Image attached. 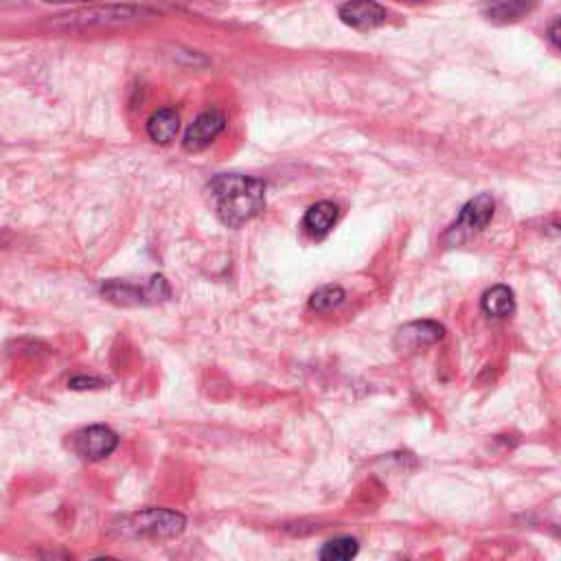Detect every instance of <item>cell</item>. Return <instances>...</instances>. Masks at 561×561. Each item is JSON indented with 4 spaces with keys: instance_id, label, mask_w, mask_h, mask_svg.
<instances>
[{
    "instance_id": "6da1fadb",
    "label": "cell",
    "mask_w": 561,
    "mask_h": 561,
    "mask_svg": "<svg viewBox=\"0 0 561 561\" xmlns=\"http://www.w3.org/2000/svg\"><path fill=\"white\" fill-rule=\"evenodd\" d=\"M209 193L217 217L231 228L244 226L266 206V185L250 176H217Z\"/></svg>"
},
{
    "instance_id": "7a4b0ae2",
    "label": "cell",
    "mask_w": 561,
    "mask_h": 561,
    "mask_svg": "<svg viewBox=\"0 0 561 561\" xmlns=\"http://www.w3.org/2000/svg\"><path fill=\"white\" fill-rule=\"evenodd\" d=\"M158 18V11L150 7H136V5H106V7H90L75 14L60 16L55 20L57 27H121L134 25V22H145Z\"/></svg>"
},
{
    "instance_id": "3957f363",
    "label": "cell",
    "mask_w": 561,
    "mask_h": 561,
    "mask_svg": "<svg viewBox=\"0 0 561 561\" xmlns=\"http://www.w3.org/2000/svg\"><path fill=\"white\" fill-rule=\"evenodd\" d=\"M187 520L180 513L169 509H145L130 515L128 529L141 537L152 540H174L185 531Z\"/></svg>"
},
{
    "instance_id": "277c9868",
    "label": "cell",
    "mask_w": 561,
    "mask_h": 561,
    "mask_svg": "<svg viewBox=\"0 0 561 561\" xmlns=\"http://www.w3.org/2000/svg\"><path fill=\"white\" fill-rule=\"evenodd\" d=\"M491 217H494V200H491L487 193L469 200L463 206L459 220L452 224L448 235H445V242L452 246L469 242V239L478 235L491 222Z\"/></svg>"
},
{
    "instance_id": "5b68a950",
    "label": "cell",
    "mask_w": 561,
    "mask_h": 561,
    "mask_svg": "<svg viewBox=\"0 0 561 561\" xmlns=\"http://www.w3.org/2000/svg\"><path fill=\"white\" fill-rule=\"evenodd\" d=\"M169 285L165 277H154L150 283L143 285H128V283H106L103 285V296H108L112 303L119 305H147V303H158L169 299Z\"/></svg>"
},
{
    "instance_id": "8992f818",
    "label": "cell",
    "mask_w": 561,
    "mask_h": 561,
    "mask_svg": "<svg viewBox=\"0 0 561 561\" xmlns=\"http://www.w3.org/2000/svg\"><path fill=\"white\" fill-rule=\"evenodd\" d=\"M119 445V437L106 426H90L73 434V450L86 461H101Z\"/></svg>"
},
{
    "instance_id": "52a82bcc",
    "label": "cell",
    "mask_w": 561,
    "mask_h": 561,
    "mask_svg": "<svg viewBox=\"0 0 561 561\" xmlns=\"http://www.w3.org/2000/svg\"><path fill=\"white\" fill-rule=\"evenodd\" d=\"M224 125L226 119L220 110H206L189 125L182 145H185L187 152H202L204 147H209L222 134Z\"/></svg>"
},
{
    "instance_id": "ba28073f",
    "label": "cell",
    "mask_w": 561,
    "mask_h": 561,
    "mask_svg": "<svg viewBox=\"0 0 561 561\" xmlns=\"http://www.w3.org/2000/svg\"><path fill=\"white\" fill-rule=\"evenodd\" d=\"M445 334V329L432 320H417V323H408L397 331L395 347L399 351H419L426 349L434 342H439Z\"/></svg>"
},
{
    "instance_id": "9c48e42d",
    "label": "cell",
    "mask_w": 561,
    "mask_h": 561,
    "mask_svg": "<svg viewBox=\"0 0 561 561\" xmlns=\"http://www.w3.org/2000/svg\"><path fill=\"white\" fill-rule=\"evenodd\" d=\"M340 18L353 29H375L386 22V9L373 0H349L340 7Z\"/></svg>"
},
{
    "instance_id": "30bf717a",
    "label": "cell",
    "mask_w": 561,
    "mask_h": 561,
    "mask_svg": "<svg viewBox=\"0 0 561 561\" xmlns=\"http://www.w3.org/2000/svg\"><path fill=\"white\" fill-rule=\"evenodd\" d=\"M336 222H338V206L334 202H318L307 211L303 228L309 237L323 239L329 235Z\"/></svg>"
},
{
    "instance_id": "8fae6325",
    "label": "cell",
    "mask_w": 561,
    "mask_h": 561,
    "mask_svg": "<svg viewBox=\"0 0 561 561\" xmlns=\"http://www.w3.org/2000/svg\"><path fill=\"white\" fill-rule=\"evenodd\" d=\"M180 130V117L176 110L171 108H163L154 112L150 121H147V134H150V139L154 143L160 145H167L176 139V134Z\"/></svg>"
},
{
    "instance_id": "7c38bea8",
    "label": "cell",
    "mask_w": 561,
    "mask_h": 561,
    "mask_svg": "<svg viewBox=\"0 0 561 561\" xmlns=\"http://www.w3.org/2000/svg\"><path fill=\"white\" fill-rule=\"evenodd\" d=\"M533 7V0H487L485 16L494 22H515L526 16Z\"/></svg>"
},
{
    "instance_id": "4fadbf2b",
    "label": "cell",
    "mask_w": 561,
    "mask_h": 561,
    "mask_svg": "<svg viewBox=\"0 0 561 561\" xmlns=\"http://www.w3.org/2000/svg\"><path fill=\"white\" fill-rule=\"evenodd\" d=\"M483 309L485 314L491 318H507L515 312V299L513 292L505 285H496L485 292L483 296Z\"/></svg>"
},
{
    "instance_id": "5bb4252c",
    "label": "cell",
    "mask_w": 561,
    "mask_h": 561,
    "mask_svg": "<svg viewBox=\"0 0 561 561\" xmlns=\"http://www.w3.org/2000/svg\"><path fill=\"white\" fill-rule=\"evenodd\" d=\"M342 303H345V290L338 288V285H325V288L316 290L312 294V299H309V305L320 314H327L331 309L340 307Z\"/></svg>"
},
{
    "instance_id": "9a60e30c",
    "label": "cell",
    "mask_w": 561,
    "mask_h": 561,
    "mask_svg": "<svg viewBox=\"0 0 561 561\" xmlns=\"http://www.w3.org/2000/svg\"><path fill=\"white\" fill-rule=\"evenodd\" d=\"M360 546L353 537H338V540H331L325 544L323 551H320V559L325 561H347L358 555Z\"/></svg>"
},
{
    "instance_id": "2e32d148",
    "label": "cell",
    "mask_w": 561,
    "mask_h": 561,
    "mask_svg": "<svg viewBox=\"0 0 561 561\" xmlns=\"http://www.w3.org/2000/svg\"><path fill=\"white\" fill-rule=\"evenodd\" d=\"M44 3H95V0H44ZM167 3H182V0H167Z\"/></svg>"
},
{
    "instance_id": "e0dca14e",
    "label": "cell",
    "mask_w": 561,
    "mask_h": 561,
    "mask_svg": "<svg viewBox=\"0 0 561 561\" xmlns=\"http://www.w3.org/2000/svg\"><path fill=\"white\" fill-rule=\"evenodd\" d=\"M557 27H559V22H555V25H553V29H551V40H553V44H555V47H557V44H559V42H557Z\"/></svg>"
},
{
    "instance_id": "ac0fdd59",
    "label": "cell",
    "mask_w": 561,
    "mask_h": 561,
    "mask_svg": "<svg viewBox=\"0 0 561 561\" xmlns=\"http://www.w3.org/2000/svg\"><path fill=\"white\" fill-rule=\"evenodd\" d=\"M410 3H417V0H410Z\"/></svg>"
}]
</instances>
